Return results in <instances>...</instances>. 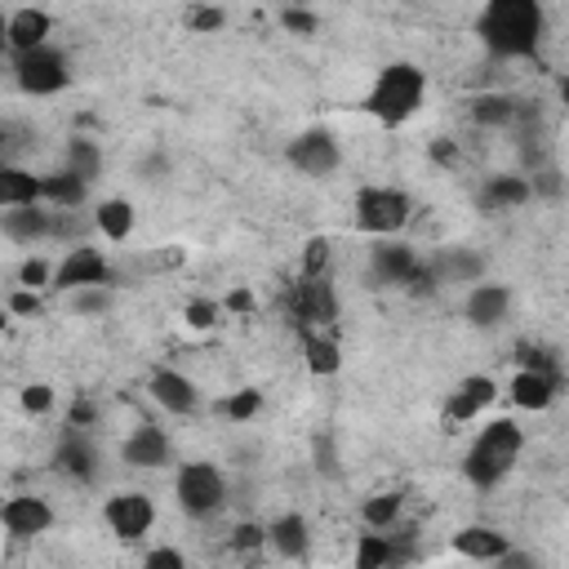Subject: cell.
I'll return each instance as SVG.
<instances>
[{"label": "cell", "instance_id": "cell-1", "mask_svg": "<svg viewBox=\"0 0 569 569\" xmlns=\"http://www.w3.org/2000/svg\"><path fill=\"white\" fill-rule=\"evenodd\" d=\"M542 0H485L476 18V36L493 58H533L542 44Z\"/></svg>", "mask_w": 569, "mask_h": 569}, {"label": "cell", "instance_id": "cell-2", "mask_svg": "<svg viewBox=\"0 0 569 569\" xmlns=\"http://www.w3.org/2000/svg\"><path fill=\"white\" fill-rule=\"evenodd\" d=\"M520 449H525L520 422H516V418H489V422L471 436V445H467V453H462V476H467L476 489H498V485L511 476Z\"/></svg>", "mask_w": 569, "mask_h": 569}, {"label": "cell", "instance_id": "cell-3", "mask_svg": "<svg viewBox=\"0 0 569 569\" xmlns=\"http://www.w3.org/2000/svg\"><path fill=\"white\" fill-rule=\"evenodd\" d=\"M422 98H427V71L418 62H387L365 93V111L378 124L396 129L422 111Z\"/></svg>", "mask_w": 569, "mask_h": 569}, {"label": "cell", "instance_id": "cell-4", "mask_svg": "<svg viewBox=\"0 0 569 569\" xmlns=\"http://www.w3.org/2000/svg\"><path fill=\"white\" fill-rule=\"evenodd\" d=\"M173 498H178V507H182L191 520H213V516L227 507L231 489H227V476H222L218 462L196 458V462H182V467H178V476H173Z\"/></svg>", "mask_w": 569, "mask_h": 569}, {"label": "cell", "instance_id": "cell-5", "mask_svg": "<svg viewBox=\"0 0 569 569\" xmlns=\"http://www.w3.org/2000/svg\"><path fill=\"white\" fill-rule=\"evenodd\" d=\"M9 67H13V84L27 98H53V93H62L71 84V62L53 44H40V49H27V53H9Z\"/></svg>", "mask_w": 569, "mask_h": 569}, {"label": "cell", "instance_id": "cell-6", "mask_svg": "<svg viewBox=\"0 0 569 569\" xmlns=\"http://www.w3.org/2000/svg\"><path fill=\"white\" fill-rule=\"evenodd\" d=\"M413 218V200L400 187H360L356 191V227L365 236H400Z\"/></svg>", "mask_w": 569, "mask_h": 569}, {"label": "cell", "instance_id": "cell-7", "mask_svg": "<svg viewBox=\"0 0 569 569\" xmlns=\"http://www.w3.org/2000/svg\"><path fill=\"white\" fill-rule=\"evenodd\" d=\"M102 525H107L120 542L147 538L151 525H156V502H151V493H142V489H120V493H111V498L102 502Z\"/></svg>", "mask_w": 569, "mask_h": 569}, {"label": "cell", "instance_id": "cell-8", "mask_svg": "<svg viewBox=\"0 0 569 569\" xmlns=\"http://www.w3.org/2000/svg\"><path fill=\"white\" fill-rule=\"evenodd\" d=\"M284 160L302 173V178H333L338 173V164H342V147H338V138L329 133V129H302L289 147H284Z\"/></svg>", "mask_w": 569, "mask_h": 569}, {"label": "cell", "instance_id": "cell-9", "mask_svg": "<svg viewBox=\"0 0 569 569\" xmlns=\"http://www.w3.org/2000/svg\"><path fill=\"white\" fill-rule=\"evenodd\" d=\"M289 311L298 320V329L316 325L329 329L338 320V289L329 276H298V284L289 289Z\"/></svg>", "mask_w": 569, "mask_h": 569}, {"label": "cell", "instance_id": "cell-10", "mask_svg": "<svg viewBox=\"0 0 569 569\" xmlns=\"http://www.w3.org/2000/svg\"><path fill=\"white\" fill-rule=\"evenodd\" d=\"M80 284H111V262L102 249L93 244H71L62 258H58V271H53V289L71 293Z\"/></svg>", "mask_w": 569, "mask_h": 569}, {"label": "cell", "instance_id": "cell-11", "mask_svg": "<svg viewBox=\"0 0 569 569\" xmlns=\"http://www.w3.org/2000/svg\"><path fill=\"white\" fill-rule=\"evenodd\" d=\"M556 391H560V373H556V365H520L516 378H511V387H507L511 405H516V409H529V413L551 409Z\"/></svg>", "mask_w": 569, "mask_h": 569}, {"label": "cell", "instance_id": "cell-12", "mask_svg": "<svg viewBox=\"0 0 569 569\" xmlns=\"http://www.w3.org/2000/svg\"><path fill=\"white\" fill-rule=\"evenodd\" d=\"M0 525H4L9 538L27 542V538H40V533L53 529V507L44 498H36V493H13L0 507Z\"/></svg>", "mask_w": 569, "mask_h": 569}, {"label": "cell", "instance_id": "cell-13", "mask_svg": "<svg viewBox=\"0 0 569 569\" xmlns=\"http://www.w3.org/2000/svg\"><path fill=\"white\" fill-rule=\"evenodd\" d=\"M507 311H511V289L507 284H498V280L467 284V293H462V320L471 329H493V325L507 320Z\"/></svg>", "mask_w": 569, "mask_h": 569}, {"label": "cell", "instance_id": "cell-14", "mask_svg": "<svg viewBox=\"0 0 569 569\" xmlns=\"http://www.w3.org/2000/svg\"><path fill=\"white\" fill-rule=\"evenodd\" d=\"M147 391H151V400H156L164 413H173V418H191V413L200 409V387H196L187 373L169 369V365L151 369V378H147Z\"/></svg>", "mask_w": 569, "mask_h": 569}, {"label": "cell", "instance_id": "cell-15", "mask_svg": "<svg viewBox=\"0 0 569 569\" xmlns=\"http://www.w3.org/2000/svg\"><path fill=\"white\" fill-rule=\"evenodd\" d=\"M53 467H58L67 480H76V485L98 480V449H93V440L84 436V427L67 422V431L58 436V449H53Z\"/></svg>", "mask_w": 569, "mask_h": 569}, {"label": "cell", "instance_id": "cell-16", "mask_svg": "<svg viewBox=\"0 0 569 569\" xmlns=\"http://www.w3.org/2000/svg\"><path fill=\"white\" fill-rule=\"evenodd\" d=\"M418 267H422V258L413 253V244H405L396 236H378V244L369 249V271L378 284H409Z\"/></svg>", "mask_w": 569, "mask_h": 569}, {"label": "cell", "instance_id": "cell-17", "mask_svg": "<svg viewBox=\"0 0 569 569\" xmlns=\"http://www.w3.org/2000/svg\"><path fill=\"white\" fill-rule=\"evenodd\" d=\"M0 231L13 244H40V240H49L58 231V213H49L44 200L40 204H13V209L0 213Z\"/></svg>", "mask_w": 569, "mask_h": 569}, {"label": "cell", "instance_id": "cell-18", "mask_svg": "<svg viewBox=\"0 0 569 569\" xmlns=\"http://www.w3.org/2000/svg\"><path fill=\"white\" fill-rule=\"evenodd\" d=\"M493 396H498V382H493L489 373H467V378L449 391V400H445V422L458 427V422L480 418V413L493 405Z\"/></svg>", "mask_w": 569, "mask_h": 569}, {"label": "cell", "instance_id": "cell-19", "mask_svg": "<svg viewBox=\"0 0 569 569\" xmlns=\"http://www.w3.org/2000/svg\"><path fill=\"white\" fill-rule=\"evenodd\" d=\"M169 453H173V440H169L164 427H156V422H138V427L124 436V445H120L124 467H142V471L164 467Z\"/></svg>", "mask_w": 569, "mask_h": 569}, {"label": "cell", "instance_id": "cell-20", "mask_svg": "<svg viewBox=\"0 0 569 569\" xmlns=\"http://www.w3.org/2000/svg\"><path fill=\"white\" fill-rule=\"evenodd\" d=\"M49 36H53V18L44 9H36V4H22V9H13L4 18V44H9V53L40 49V44H49Z\"/></svg>", "mask_w": 569, "mask_h": 569}, {"label": "cell", "instance_id": "cell-21", "mask_svg": "<svg viewBox=\"0 0 569 569\" xmlns=\"http://www.w3.org/2000/svg\"><path fill=\"white\" fill-rule=\"evenodd\" d=\"M529 200H533V178H525V173H493V178H485V187H480V196H476V204H480L485 213L520 209V204H529Z\"/></svg>", "mask_w": 569, "mask_h": 569}, {"label": "cell", "instance_id": "cell-22", "mask_svg": "<svg viewBox=\"0 0 569 569\" xmlns=\"http://www.w3.org/2000/svg\"><path fill=\"white\" fill-rule=\"evenodd\" d=\"M267 547H271L280 560H307V551H311V529H307V520H302L298 511L276 516V520L267 525Z\"/></svg>", "mask_w": 569, "mask_h": 569}, {"label": "cell", "instance_id": "cell-23", "mask_svg": "<svg viewBox=\"0 0 569 569\" xmlns=\"http://www.w3.org/2000/svg\"><path fill=\"white\" fill-rule=\"evenodd\" d=\"M40 200H44V173L4 160V164H0V209H13V204H40Z\"/></svg>", "mask_w": 569, "mask_h": 569}, {"label": "cell", "instance_id": "cell-24", "mask_svg": "<svg viewBox=\"0 0 569 569\" xmlns=\"http://www.w3.org/2000/svg\"><path fill=\"white\" fill-rule=\"evenodd\" d=\"M453 551L467 556V560L489 565V560H502L511 547H507V533H498L493 525H467V529L453 533Z\"/></svg>", "mask_w": 569, "mask_h": 569}, {"label": "cell", "instance_id": "cell-25", "mask_svg": "<svg viewBox=\"0 0 569 569\" xmlns=\"http://www.w3.org/2000/svg\"><path fill=\"white\" fill-rule=\"evenodd\" d=\"M298 338H302V360H307V369H311L316 378H329V373L342 369V347L333 342L329 329L307 325V329H298Z\"/></svg>", "mask_w": 569, "mask_h": 569}, {"label": "cell", "instance_id": "cell-26", "mask_svg": "<svg viewBox=\"0 0 569 569\" xmlns=\"http://www.w3.org/2000/svg\"><path fill=\"white\" fill-rule=\"evenodd\" d=\"M93 227H98V236H107V240H129L133 236V227H138V213H133V200H124V196H107L98 209H93Z\"/></svg>", "mask_w": 569, "mask_h": 569}, {"label": "cell", "instance_id": "cell-27", "mask_svg": "<svg viewBox=\"0 0 569 569\" xmlns=\"http://www.w3.org/2000/svg\"><path fill=\"white\" fill-rule=\"evenodd\" d=\"M431 271L440 284H476V280H485V258L471 249H445L431 262Z\"/></svg>", "mask_w": 569, "mask_h": 569}, {"label": "cell", "instance_id": "cell-28", "mask_svg": "<svg viewBox=\"0 0 569 569\" xmlns=\"http://www.w3.org/2000/svg\"><path fill=\"white\" fill-rule=\"evenodd\" d=\"M84 196H89V182H84L80 173H71L67 164L53 169V173H44V204H49V209L71 213V209L84 204Z\"/></svg>", "mask_w": 569, "mask_h": 569}, {"label": "cell", "instance_id": "cell-29", "mask_svg": "<svg viewBox=\"0 0 569 569\" xmlns=\"http://www.w3.org/2000/svg\"><path fill=\"white\" fill-rule=\"evenodd\" d=\"M520 116V102L511 93H476L471 98V120L485 129H507Z\"/></svg>", "mask_w": 569, "mask_h": 569}, {"label": "cell", "instance_id": "cell-30", "mask_svg": "<svg viewBox=\"0 0 569 569\" xmlns=\"http://www.w3.org/2000/svg\"><path fill=\"white\" fill-rule=\"evenodd\" d=\"M62 164L71 169V173H80L84 182H93L98 173H102V147L93 142V138H67V147H62Z\"/></svg>", "mask_w": 569, "mask_h": 569}, {"label": "cell", "instance_id": "cell-31", "mask_svg": "<svg viewBox=\"0 0 569 569\" xmlns=\"http://www.w3.org/2000/svg\"><path fill=\"white\" fill-rule=\"evenodd\" d=\"M213 409H218L227 422H253V418H258V409H262V391H258V387H240V391L222 396Z\"/></svg>", "mask_w": 569, "mask_h": 569}, {"label": "cell", "instance_id": "cell-32", "mask_svg": "<svg viewBox=\"0 0 569 569\" xmlns=\"http://www.w3.org/2000/svg\"><path fill=\"white\" fill-rule=\"evenodd\" d=\"M67 307L76 316H107L111 311V284H80L67 293Z\"/></svg>", "mask_w": 569, "mask_h": 569}, {"label": "cell", "instance_id": "cell-33", "mask_svg": "<svg viewBox=\"0 0 569 569\" xmlns=\"http://www.w3.org/2000/svg\"><path fill=\"white\" fill-rule=\"evenodd\" d=\"M360 520L369 529H396V520H400V493H373V498H365Z\"/></svg>", "mask_w": 569, "mask_h": 569}, {"label": "cell", "instance_id": "cell-34", "mask_svg": "<svg viewBox=\"0 0 569 569\" xmlns=\"http://www.w3.org/2000/svg\"><path fill=\"white\" fill-rule=\"evenodd\" d=\"M53 271H58V262L31 253V258L18 262V284H27V289H53Z\"/></svg>", "mask_w": 569, "mask_h": 569}, {"label": "cell", "instance_id": "cell-35", "mask_svg": "<svg viewBox=\"0 0 569 569\" xmlns=\"http://www.w3.org/2000/svg\"><path fill=\"white\" fill-rule=\"evenodd\" d=\"M187 31H196V36H213V31H222V22H227V13L218 9V4H187Z\"/></svg>", "mask_w": 569, "mask_h": 569}, {"label": "cell", "instance_id": "cell-36", "mask_svg": "<svg viewBox=\"0 0 569 569\" xmlns=\"http://www.w3.org/2000/svg\"><path fill=\"white\" fill-rule=\"evenodd\" d=\"M329 258H333V244L325 236H311L302 244V276H329Z\"/></svg>", "mask_w": 569, "mask_h": 569}, {"label": "cell", "instance_id": "cell-37", "mask_svg": "<svg viewBox=\"0 0 569 569\" xmlns=\"http://www.w3.org/2000/svg\"><path fill=\"white\" fill-rule=\"evenodd\" d=\"M222 311H227V307H222V302H213V298H191V302L182 307V320H187L191 329H213Z\"/></svg>", "mask_w": 569, "mask_h": 569}, {"label": "cell", "instance_id": "cell-38", "mask_svg": "<svg viewBox=\"0 0 569 569\" xmlns=\"http://www.w3.org/2000/svg\"><path fill=\"white\" fill-rule=\"evenodd\" d=\"M231 547H236L240 556L262 551V547H267V525H258V520H240V525L231 529Z\"/></svg>", "mask_w": 569, "mask_h": 569}, {"label": "cell", "instance_id": "cell-39", "mask_svg": "<svg viewBox=\"0 0 569 569\" xmlns=\"http://www.w3.org/2000/svg\"><path fill=\"white\" fill-rule=\"evenodd\" d=\"M280 22H284V31H293V36H316V31H320V18H316L307 4H284V9H280Z\"/></svg>", "mask_w": 569, "mask_h": 569}, {"label": "cell", "instance_id": "cell-40", "mask_svg": "<svg viewBox=\"0 0 569 569\" xmlns=\"http://www.w3.org/2000/svg\"><path fill=\"white\" fill-rule=\"evenodd\" d=\"M18 400H22L27 413H49V409H53V387H49V382H31V387H22Z\"/></svg>", "mask_w": 569, "mask_h": 569}, {"label": "cell", "instance_id": "cell-41", "mask_svg": "<svg viewBox=\"0 0 569 569\" xmlns=\"http://www.w3.org/2000/svg\"><path fill=\"white\" fill-rule=\"evenodd\" d=\"M9 311H13V316H40V311H44V302H40V289H27V284H18V289L9 293Z\"/></svg>", "mask_w": 569, "mask_h": 569}, {"label": "cell", "instance_id": "cell-42", "mask_svg": "<svg viewBox=\"0 0 569 569\" xmlns=\"http://www.w3.org/2000/svg\"><path fill=\"white\" fill-rule=\"evenodd\" d=\"M311 458H316V467H320L325 476H338V453H333V436H316V445H311Z\"/></svg>", "mask_w": 569, "mask_h": 569}, {"label": "cell", "instance_id": "cell-43", "mask_svg": "<svg viewBox=\"0 0 569 569\" xmlns=\"http://www.w3.org/2000/svg\"><path fill=\"white\" fill-rule=\"evenodd\" d=\"M142 565H147V569H182V565H187V556H182L178 547H156V551H147V556H142Z\"/></svg>", "mask_w": 569, "mask_h": 569}, {"label": "cell", "instance_id": "cell-44", "mask_svg": "<svg viewBox=\"0 0 569 569\" xmlns=\"http://www.w3.org/2000/svg\"><path fill=\"white\" fill-rule=\"evenodd\" d=\"M222 307H227V311H236V316H244V311H253L258 302H253V293H249V289H231V293L222 298Z\"/></svg>", "mask_w": 569, "mask_h": 569}, {"label": "cell", "instance_id": "cell-45", "mask_svg": "<svg viewBox=\"0 0 569 569\" xmlns=\"http://www.w3.org/2000/svg\"><path fill=\"white\" fill-rule=\"evenodd\" d=\"M67 422H76V427H84V422H93V405H71V413H67Z\"/></svg>", "mask_w": 569, "mask_h": 569}, {"label": "cell", "instance_id": "cell-46", "mask_svg": "<svg viewBox=\"0 0 569 569\" xmlns=\"http://www.w3.org/2000/svg\"><path fill=\"white\" fill-rule=\"evenodd\" d=\"M556 93H560V102H565V111H569V71H560V80H556Z\"/></svg>", "mask_w": 569, "mask_h": 569}, {"label": "cell", "instance_id": "cell-47", "mask_svg": "<svg viewBox=\"0 0 569 569\" xmlns=\"http://www.w3.org/2000/svg\"><path fill=\"white\" fill-rule=\"evenodd\" d=\"M284 4H311V0H284Z\"/></svg>", "mask_w": 569, "mask_h": 569}]
</instances>
